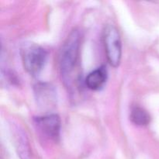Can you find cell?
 <instances>
[{"mask_svg": "<svg viewBox=\"0 0 159 159\" xmlns=\"http://www.w3.org/2000/svg\"><path fill=\"white\" fill-rule=\"evenodd\" d=\"M36 100L40 107L51 108L54 106L56 101V93L54 87L47 83H38L34 86Z\"/></svg>", "mask_w": 159, "mask_h": 159, "instance_id": "obj_6", "label": "cell"}, {"mask_svg": "<svg viewBox=\"0 0 159 159\" xmlns=\"http://www.w3.org/2000/svg\"><path fill=\"white\" fill-rule=\"evenodd\" d=\"M48 55V51L40 45L26 43L21 49L23 68L31 75H37L44 68Z\"/></svg>", "mask_w": 159, "mask_h": 159, "instance_id": "obj_2", "label": "cell"}, {"mask_svg": "<svg viewBox=\"0 0 159 159\" xmlns=\"http://www.w3.org/2000/svg\"><path fill=\"white\" fill-rule=\"evenodd\" d=\"M34 125L43 136L55 142L58 141L61 127V123L58 115L47 114L37 116L34 118Z\"/></svg>", "mask_w": 159, "mask_h": 159, "instance_id": "obj_4", "label": "cell"}, {"mask_svg": "<svg viewBox=\"0 0 159 159\" xmlns=\"http://www.w3.org/2000/svg\"><path fill=\"white\" fill-rule=\"evenodd\" d=\"M13 144L20 159H30L31 152L26 131L20 125L13 124L12 130Z\"/></svg>", "mask_w": 159, "mask_h": 159, "instance_id": "obj_5", "label": "cell"}, {"mask_svg": "<svg viewBox=\"0 0 159 159\" xmlns=\"http://www.w3.org/2000/svg\"><path fill=\"white\" fill-rule=\"evenodd\" d=\"M103 43L107 60L111 66H119L122 57V43L117 28L113 24H107L103 30Z\"/></svg>", "mask_w": 159, "mask_h": 159, "instance_id": "obj_3", "label": "cell"}, {"mask_svg": "<svg viewBox=\"0 0 159 159\" xmlns=\"http://www.w3.org/2000/svg\"><path fill=\"white\" fill-rule=\"evenodd\" d=\"M81 34L78 30L70 33L64 42L59 54V68L61 75L65 85L71 88L72 84H75L77 79L74 74H77L80 53Z\"/></svg>", "mask_w": 159, "mask_h": 159, "instance_id": "obj_1", "label": "cell"}, {"mask_svg": "<svg viewBox=\"0 0 159 159\" xmlns=\"http://www.w3.org/2000/svg\"><path fill=\"white\" fill-rule=\"evenodd\" d=\"M107 68L105 66H100L93 70L87 75L85 83L87 88L93 91H98L101 89L106 84L107 80Z\"/></svg>", "mask_w": 159, "mask_h": 159, "instance_id": "obj_7", "label": "cell"}, {"mask_svg": "<svg viewBox=\"0 0 159 159\" xmlns=\"http://www.w3.org/2000/svg\"><path fill=\"white\" fill-rule=\"evenodd\" d=\"M130 120L134 125L145 127L150 124L151 116L145 109L136 105L131 107Z\"/></svg>", "mask_w": 159, "mask_h": 159, "instance_id": "obj_8", "label": "cell"}]
</instances>
